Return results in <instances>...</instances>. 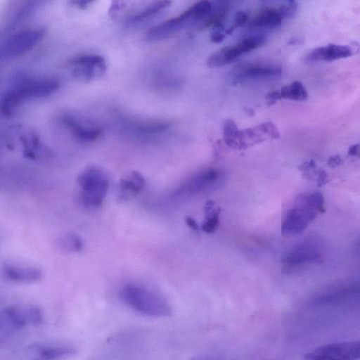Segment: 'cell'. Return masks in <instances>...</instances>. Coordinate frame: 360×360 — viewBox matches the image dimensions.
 I'll use <instances>...</instances> for the list:
<instances>
[{"mask_svg": "<svg viewBox=\"0 0 360 360\" xmlns=\"http://www.w3.org/2000/svg\"><path fill=\"white\" fill-rule=\"evenodd\" d=\"M78 184L82 190L80 200L89 208L101 206L109 187V178L101 168L91 166L81 172Z\"/></svg>", "mask_w": 360, "mask_h": 360, "instance_id": "obj_2", "label": "cell"}, {"mask_svg": "<svg viewBox=\"0 0 360 360\" xmlns=\"http://www.w3.org/2000/svg\"><path fill=\"white\" fill-rule=\"evenodd\" d=\"M59 245L67 251L78 252L82 250V240L74 233H68L60 239Z\"/></svg>", "mask_w": 360, "mask_h": 360, "instance_id": "obj_25", "label": "cell"}, {"mask_svg": "<svg viewBox=\"0 0 360 360\" xmlns=\"http://www.w3.org/2000/svg\"><path fill=\"white\" fill-rule=\"evenodd\" d=\"M171 4L169 1H158L149 4L144 9L131 17V20L135 22L146 20L167 8Z\"/></svg>", "mask_w": 360, "mask_h": 360, "instance_id": "obj_24", "label": "cell"}, {"mask_svg": "<svg viewBox=\"0 0 360 360\" xmlns=\"http://www.w3.org/2000/svg\"><path fill=\"white\" fill-rule=\"evenodd\" d=\"M359 356V341H342L315 349L306 354L305 360H357Z\"/></svg>", "mask_w": 360, "mask_h": 360, "instance_id": "obj_5", "label": "cell"}, {"mask_svg": "<svg viewBox=\"0 0 360 360\" xmlns=\"http://www.w3.org/2000/svg\"><path fill=\"white\" fill-rule=\"evenodd\" d=\"M283 20L278 8H266L260 11L250 23L251 28H274Z\"/></svg>", "mask_w": 360, "mask_h": 360, "instance_id": "obj_19", "label": "cell"}, {"mask_svg": "<svg viewBox=\"0 0 360 360\" xmlns=\"http://www.w3.org/2000/svg\"><path fill=\"white\" fill-rule=\"evenodd\" d=\"M328 182L327 174L323 170H320L317 179L318 186L321 187Z\"/></svg>", "mask_w": 360, "mask_h": 360, "instance_id": "obj_33", "label": "cell"}, {"mask_svg": "<svg viewBox=\"0 0 360 360\" xmlns=\"http://www.w3.org/2000/svg\"><path fill=\"white\" fill-rule=\"evenodd\" d=\"M218 178L219 173L216 169L205 170L184 182L176 189L174 195L180 197L200 191L215 182Z\"/></svg>", "mask_w": 360, "mask_h": 360, "instance_id": "obj_12", "label": "cell"}, {"mask_svg": "<svg viewBox=\"0 0 360 360\" xmlns=\"http://www.w3.org/2000/svg\"><path fill=\"white\" fill-rule=\"evenodd\" d=\"M266 41V37L262 34L248 37L234 46H224L212 53L207 58L206 64L210 68L224 66L240 55L263 46Z\"/></svg>", "mask_w": 360, "mask_h": 360, "instance_id": "obj_4", "label": "cell"}, {"mask_svg": "<svg viewBox=\"0 0 360 360\" xmlns=\"http://www.w3.org/2000/svg\"><path fill=\"white\" fill-rule=\"evenodd\" d=\"M169 126L166 122H147L138 124L136 129L141 133L155 134L167 130Z\"/></svg>", "mask_w": 360, "mask_h": 360, "instance_id": "obj_27", "label": "cell"}, {"mask_svg": "<svg viewBox=\"0 0 360 360\" xmlns=\"http://www.w3.org/2000/svg\"><path fill=\"white\" fill-rule=\"evenodd\" d=\"M186 223L188 226L192 229L194 231H198L199 229V226L197 222L191 217H186L185 219Z\"/></svg>", "mask_w": 360, "mask_h": 360, "instance_id": "obj_34", "label": "cell"}, {"mask_svg": "<svg viewBox=\"0 0 360 360\" xmlns=\"http://www.w3.org/2000/svg\"><path fill=\"white\" fill-rule=\"evenodd\" d=\"M278 99H288L292 101H302L308 98V93L300 81H295L290 84L283 86L277 89Z\"/></svg>", "mask_w": 360, "mask_h": 360, "instance_id": "obj_22", "label": "cell"}, {"mask_svg": "<svg viewBox=\"0 0 360 360\" xmlns=\"http://www.w3.org/2000/svg\"><path fill=\"white\" fill-rule=\"evenodd\" d=\"M238 131L239 129L233 120L227 119L224 121L222 127L223 139L229 147L238 149Z\"/></svg>", "mask_w": 360, "mask_h": 360, "instance_id": "obj_23", "label": "cell"}, {"mask_svg": "<svg viewBox=\"0 0 360 360\" xmlns=\"http://www.w3.org/2000/svg\"><path fill=\"white\" fill-rule=\"evenodd\" d=\"M72 76L83 82L98 79L103 77L106 70L105 58L99 55L84 54L71 60Z\"/></svg>", "mask_w": 360, "mask_h": 360, "instance_id": "obj_6", "label": "cell"}, {"mask_svg": "<svg viewBox=\"0 0 360 360\" xmlns=\"http://www.w3.org/2000/svg\"><path fill=\"white\" fill-rule=\"evenodd\" d=\"M92 1H72L74 4H75L79 8H85L89 4L92 3Z\"/></svg>", "mask_w": 360, "mask_h": 360, "instance_id": "obj_36", "label": "cell"}, {"mask_svg": "<svg viewBox=\"0 0 360 360\" xmlns=\"http://www.w3.org/2000/svg\"><path fill=\"white\" fill-rule=\"evenodd\" d=\"M43 319L41 309L35 305L10 306L0 311V330L38 326Z\"/></svg>", "mask_w": 360, "mask_h": 360, "instance_id": "obj_3", "label": "cell"}, {"mask_svg": "<svg viewBox=\"0 0 360 360\" xmlns=\"http://www.w3.org/2000/svg\"><path fill=\"white\" fill-rule=\"evenodd\" d=\"M342 159L339 155L330 157L328 160V165L330 167H335L340 165Z\"/></svg>", "mask_w": 360, "mask_h": 360, "instance_id": "obj_32", "label": "cell"}, {"mask_svg": "<svg viewBox=\"0 0 360 360\" xmlns=\"http://www.w3.org/2000/svg\"><path fill=\"white\" fill-rule=\"evenodd\" d=\"M315 167L316 162L313 160H311L309 161L302 163L298 167V168L302 171L308 172L314 169Z\"/></svg>", "mask_w": 360, "mask_h": 360, "instance_id": "obj_31", "label": "cell"}, {"mask_svg": "<svg viewBox=\"0 0 360 360\" xmlns=\"http://www.w3.org/2000/svg\"><path fill=\"white\" fill-rule=\"evenodd\" d=\"M75 352V349L65 345H38L34 347L32 360H64Z\"/></svg>", "mask_w": 360, "mask_h": 360, "instance_id": "obj_13", "label": "cell"}, {"mask_svg": "<svg viewBox=\"0 0 360 360\" xmlns=\"http://www.w3.org/2000/svg\"><path fill=\"white\" fill-rule=\"evenodd\" d=\"M304 207L290 210L283 223V234H297L304 229L317 214V208L310 202L307 197L302 199Z\"/></svg>", "mask_w": 360, "mask_h": 360, "instance_id": "obj_8", "label": "cell"}, {"mask_svg": "<svg viewBox=\"0 0 360 360\" xmlns=\"http://www.w3.org/2000/svg\"><path fill=\"white\" fill-rule=\"evenodd\" d=\"M225 35L221 30H214L211 33L210 39L212 42L220 43L224 40Z\"/></svg>", "mask_w": 360, "mask_h": 360, "instance_id": "obj_30", "label": "cell"}, {"mask_svg": "<svg viewBox=\"0 0 360 360\" xmlns=\"http://www.w3.org/2000/svg\"><path fill=\"white\" fill-rule=\"evenodd\" d=\"M220 208L213 209L205 213V221L202 224L201 229L207 233H213L219 225V214Z\"/></svg>", "mask_w": 360, "mask_h": 360, "instance_id": "obj_26", "label": "cell"}, {"mask_svg": "<svg viewBox=\"0 0 360 360\" xmlns=\"http://www.w3.org/2000/svg\"><path fill=\"white\" fill-rule=\"evenodd\" d=\"M59 87L56 80H42L25 84L14 90L20 100L25 98L44 97L54 92Z\"/></svg>", "mask_w": 360, "mask_h": 360, "instance_id": "obj_14", "label": "cell"}, {"mask_svg": "<svg viewBox=\"0 0 360 360\" xmlns=\"http://www.w3.org/2000/svg\"><path fill=\"white\" fill-rule=\"evenodd\" d=\"M181 27L178 17L168 19L151 27L146 33L148 41H156L168 38Z\"/></svg>", "mask_w": 360, "mask_h": 360, "instance_id": "obj_18", "label": "cell"}, {"mask_svg": "<svg viewBox=\"0 0 360 360\" xmlns=\"http://www.w3.org/2000/svg\"><path fill=\"white\" fill-rule=\"evenodd\" d=\"M144 185L143 176L139 172L133 171L127 177L120 180L119 190L121 198H128L137 194Z\"/></svg>", "mask_w": 360, "mask_h": 360, "instance_id": "obj_20", "label": "cell"}, {"mask_svg": "<svg viewBox=\"0 0 360 360\" xmlns=\"http://www.w3.org/2000/svg\"><path fill=\"white\" fill-rule=\"evenodd\" d=\"M3 274L7 280L18 283H34L42 277L39 268L18 264H6L3 266Z\"/></svg>", "mask_w": 360, "mask_h": 360, "instance_id": "obj_11", "label": "cell"}, {"mask_svg": "<svg viewBox=\"0 0 360 360\" xmlns=\"http://www.w3.org/2000/svg\"><path fill=\"white\" fill-rule=\"evenodd\" d=\"M248 20V14L243 11H238L233 18L232 25L226 30V34H231L235 29L245 25Z\"/></svg>", "mask_w": 360, "mask_h": 360, "instance_id": "obj_29", "label": "cell"}, {"mask_svg": "<svg viewBox=\"0 0 360 360\" xmlns=\"http://www.w3.org/2000/svg\"><path fill=\"white\" fill-rule=\"evenodd\" d=\"M44 35V30H25L11 37L2 46L3 57H14L23 54L37 44Z\"/></svg>", "mask_w": 360, "mask_h": 360, "instance_id": "obj_7", "label": "cell"}, {"mask_svg": "<svg viewBox=\"0 0 360 360\" xmlns=\"http://www.w3.org/2000/svg\"><path fill=\"white\" fill-rule=\"evenodd\" d=\"M244 111L246 114H248L249 116H252L255 114L254 110L252 108H245Z\"/></svg>", "mask_w": 360, "mask_h": 360, "instance_id": "obj_38", "label": "cell"}, {"mask_svg": "<svg viewBox=\"0 0 360 360\" xmlns=\"http://www.w3.org/2000/svg\"><path fill=\"white\" fill-rule=\"evenodd\" d=\"M321 260V256L316 248L309 244L300 246L290 252L284 259L285 268H292L305 262H316Z\"/></svg>", "mask_w": 360, "mask_h": 360, "instance_id": "obj_16", "label": "cell"}, {"mask_svg": "<svg viewBox=\"0 0 360 360\" xmlns=\"http://www.w3.org/2000/svg\"><path fill=\"white\" fill-rule=\"evenodd\" d=\"M359 153V145L354 144L348 150V155L349 156H358Z\"/></svg>", "mask_w": 360, "mask_h": 360, "instance_id": "obj_35", "label": "cell"}, {"mask_svg": "<svg viewBox=\"0 0 360 360\" xmlns=\"http://www.w3.org/2000/svg\"><path fill=\"white\" fill-rule=\"evenodd\" d=\"M279 136L276 126L272 122L267 121L255 127L239 130L238 149H245L267 139H276Z\"/></svg>", "mask_w": 360, "mask_h": 360, "instance_id": "obj_9", "label": "cell"}, {"mask_svg": "<svg viewBox=\"0 0 360 360\" xmlns=\"http://www.w3.org/2000/svg\"><path fill=\"white\" fill-rule=\"evenodd\" d=\"M212 2L200 1L195 3L178 15L182 27H186L207 17L212 10Z\"/></svg>", "mask_w": 360, "mask_h": 360, "instance_id": "obj_15", "label": "cell"}, {"mask_svg": "<svg viewBox=\"0 0 360 360\" xmlns=\"http://www.w3.org/2000/svg\"><path fill=\"white\" fill-rule=\"evenodd\" d=\"M298 4L295 1H285L278 8L283 18L292 17L297 12Z\"/></svg>", "mask_w": 360, "mask_h": 360, "instance_id": "obj_28", "label": "cell"}, {"mask_svg": "<svg viewBox=\"0 0 360 360\" xmlns=\"http://www.w3.org/2000/svg\"><path fill=\"white\" fill-rule=\"evenodd\" d=\"M122 300L137 313L152 318L171 315L169 304L160 295L140 285L128 283L122 287Z\"/></svg>", "mask_w": 360, "mask_h": 360, "instance_id": "obj_1", "label": "cell"}, {"mask_svg": "<svg viewBox=\"0 0 360 360\" xmlns=\"http://www.w3.org/2000/svg\"><path fill=\"white\" fill-rule=\"evenodd\" d=\"M214 202L212 200H208L205 205V212L207 213L214 209Z\"/></svg>", "mask_w": 360, "mask_h": 360, "instance_id": "obj_37", "label": "cell"}, {"mask_svg": "<svg viewBox=\"0 0 360 360\" xmlns=\"http://www.w3.org/2000/svg\"><path fill=\"white\" fill-rule=\"evenodd\" d=\"M356 50L358 51L359 49H356L354 45L330 44L314 49L306 56L305 59L309 62L333 61L350 57L355 54Z\"/></svg>", "mask_w": 360, "mask_h": 360, "instance_id": "obj_10", "label": "cell"}, {"mask_svg": "<svg viewBox=\"0 0 360 360\" xmlns=\"http://www.w3.org/2000/svg\"><path fill=\"white\" fill-rule=\"evenodd\" d=\"M280 67L251 64L242 68L236 75L237 79H260L277 77L281 75Z\"/></svg>", "mask_w": 360, "mask_h": 360, "instance_id": "obj_17", "label": "cell"}, {"mask_svg": "<svg viewBox=\"0 0 360 360\" xmlns=\"http://www.w3.org/2000/svg\"><path fill=\"white\" fill-rule=\"evenodd\" d=\"M65 124L81 141H94L103 134V129L98 127H85L71 117L65 118Z\"/></svg>", "mask_w": 360, "mask_h": 360, "instance_id": "obj_21", "label": "cell"}]
</instances>
